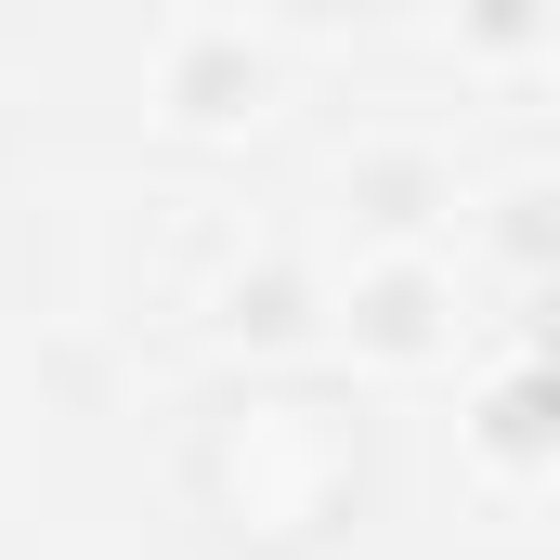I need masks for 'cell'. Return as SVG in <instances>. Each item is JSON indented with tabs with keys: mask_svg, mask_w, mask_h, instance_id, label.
Instances as JSON below:
<instances>
[{
	"mask_svg": "<svg viewBox=\"0 0 560 560\" xmlns=\"http://www.w3.org/2000/svg\"><path fill=\"white\" fill-rule=\"evenodd\" d=\"M170 482L209 560H339L392 495V430L326 365H261L183 418Z\"/></svg>",
	"mask_w": 560,
	"mask_h": 560,
	"instance_id": "6da1fadb",
	"label": "cell"
}]
</instances>
